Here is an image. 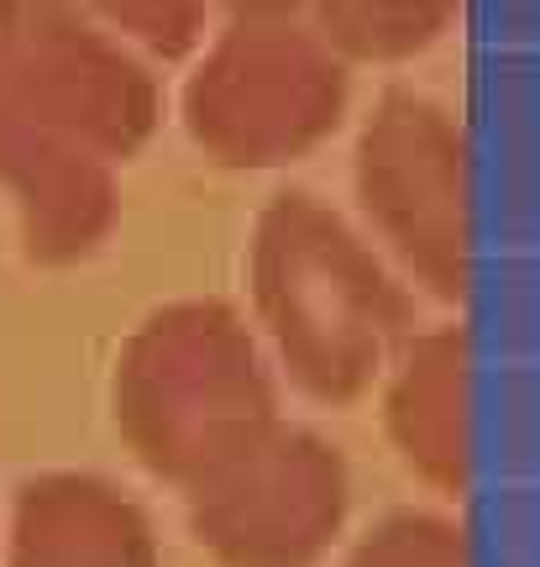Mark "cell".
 <instances>
[{
    "instance_id": "8",
    "label": "cell",
    "mask_w": 540,
    "mask_h": 567,
    "mask_svg": "<svg viewBox=\"0 0 540 567\" xmlns=\"http://www.w3.org/2000/svg\"><path fill=\"white\" fill-rule=\"evenodd\" d=\"M0 189L17 205L21 258L32 268H74L116 231V168L32 126L0 105Z\"/></svg>"
},
{
    "instance_id": "13",
    "label": "cell",
    "mask_w": 540,
    "mask_h": 567,
    "mask_svg": "<svg viewBox=\"0 0 540 567\" xmlns=\"http://www.w3.org/2000/svg\"><path fill=\"white\" fill-rule=\"evenodd\" d=\"M231 6H237V0H231Z\"/></svg>"
},
{
    "instance_id": "2",
    "label": "cell",
    "mask_w": 540,
    "mask_h": 567,
    "mask_svg": "<svg viewBox=\"0 0 540 567\" xmlns=\"http://www.w3.org/2000/svg\"><path fill=\"white\" fill-rule=\"evenodd\" d=\"M111 415L158 484L189 488L279 421V373L237 305L168 300L121 342Z\"/></svg>"
},
{
    "instance_id": "10",
    "label": "cell",
    "mask_w": 540,
    "mask_h": 567,
    "mask_svg": "<svg viewBox=\"0 0 540 567\" xmlns=\"http://www.w3.org/2000/svg\"><path fill=\"white\" fill-rule=\"evenodd\" d=\"M346 63H409L457 27L467 0H300Z\"/></svg>"
},
{
    "instance_id": "3",
    "label": "cell",
    "mask_w": 540,
    "mask_h": 567,
    "mask_svg": "<svg viewBox=\"0 0 540 567\" xmlns=\"http://www.w3.org/2000/svg\"><path fill=\"white\" fill-rule=\"evenodd\" d=\"M352 111V63L300 0H237L179 90V122L216 168L262 174L310 158Z\"/></svg>"
},
{
    "instance_id": "12",
    "label": "cell",
    "mask_w": 540,
    "mask_h": 567,
    "mask_svg": "<svg viewBox=\"0 0 540 567\" xmlns=\"http://www.w3.org/2000/svg\"><path fill=\"white\" fill-rule=\"evenodd\" d=\"M63 6L126 38L142 59L179 63L205 42V0H63Z\"/></svg>"
},
{
    "instance_id": "6",
    "label": "cell",
    "mask_w": 540,
    "mask_h": 567,
    "mask_svg": "<svg viewBox=\"0 0 540 567\" xmlns=\"http://www.w3.org/2000/svg\"><path fill=\"white\" fill-rule=\"evenodd\" d=\"M179 494L220 567H315L346 526L352 473L336 442L279 415Z\"/></svg>"
},
{
    "instance_id": "9",
    "label": "cell",
    "mask_w": 540,
    "mask_h": 567,
    "mask_svg": "<svg viewBox=\"0 0 540 567\" xmlns=\"http://www.w3.org/2000/svg\"><path fill=\"white\" fill-rule=\"evenodd\" d=\"M6 567H163L147 509L101 473L53 467L17 488Z\"/></svg>"
},
{
    "instance_id": "1",
    "label": "cell",
    "mask_w": 540,
    "mask_h": 567,
    "mask_svg": "<svg viewBox=\"0 0 540 567\" xmlns=\"http://www.w3.org/2000/svg\"><path fill=\"white\" fill-rule=\"evenodd\" d=\"M252 331L315 405H352L415 331V295L357 226L310 189H279L247 243Z\"/></svg>"
},
{
    "instance_id": "7",
    "label": "cell",
    "mask_w": 540,
    "mask_h": 567,
    "mask_svg": "<svg viewBox=\"0 0 540 567\" xmlns=\"http://www.w3.org/2000/svg\"><path fill=\"white\" fill-rule=\"evenodd\" d=\"M383 436L425 488H472V337L461 321L415 326L383 368Z\"/></svg>"
},
{
    "instance_id": "11",
    "label": "cell",
    "mask_w": 540,
    "mask_h": 567,
    "mask_svg": "<svg viewBox=\"0 0 540 567\" xmlns=\"http://www.w3.org/2000/svg\"><path fill=\"white\" fill-rule=\"evenodd\" d=\"M341 567H472L467 526L436 509H388L357 536Z\"/></svg>"
},
{
    "instance_id": "4",
    "label": "cell",
    "mask_w": 540,
    "mask_h": 567,
    "mask_svg": "<svg viewBox=\"0 0 540 567\" xmlns=\"http://www.w3.org/2000/svg\"><path fill=\"white\" fill-rule=\"evenodd\" d=\"M352 184L383 258L430 300H472V142L425 90H383L352 153Z\"/></svg>"
},
{
    "instance_id": "5",
    "label": "cell",
    "mask_w": 540,
    "mask_h": 567,
    "mask_svg": "<svg viewBox=\"0 0 540 567\" xmlns=\"http://www.w3.org/2000/svg\"><path fill=\"white\" fill-rule=\"evenodd\" d=\"M0 105L105 168L137 158L163 122L153 59L63 0H0Z\"/></svg>"
}]
</instances>
